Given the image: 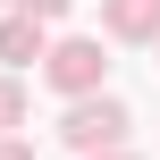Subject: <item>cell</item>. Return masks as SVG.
<instances>
[{
	"label": "cell",
	"instance_id": "cell-1",
	"mask_svg": "<svg viewBox=\"0 0 160 160\" xmlns=\"http://www.w3.org/2000/svg\"><path fill=\"white\" fill-rule=\"evenodd\" d=\"M59 135H68V143H76V152H93V143H101V152H110V143H118V135H127V110H118V101H76V110H68V127H59Z\"/></svg>",
	"mask_w": 160,
	"mask_h": 160
},
{
	"label": "cell",
	"instance_id": "cell-2",
	"mask_svg": "<svg viewBox=\"0 0 160 160\" xmlns=\"http://www.w3.org/2000/svg\"><path fill=\"white\" fill-rule=\"evenodd\" d=\"M101 68H110V59H101V42H59V51L42 59V76H51L59 93H84V84H101Z\"/></svg>",
	"mask_w": 160,
	"mask_h": 160
},
{
	"label": "cell",
	"instance_id": "cell-3",
	"mask_svg": "<svg viewBox=\"0 0 160 160\" xmlns=\"http://www.w3.org/2000/svg\"><path fill=\"white\" fill-rule=\"evenodd\" d=\"M0 59H8V68H34V59H51V51H42V25H34V8H17V17L0 25Z\"/></svg>",
	"mask_w": 160,
	"mask_h": 160
},
{
	"label": "cell",
	"instance_id": "cell-4",
	"mask_svg": "<svg viewBox=\"0 0 160 160\" xmlns=\"http://www.w3.org/2000/svg\"><path fill=\"white\" fill-rule=\"evenodd\" d=\"M110 25H118V34H152L160 25V0H110Z\"/></svg>",
	"mask_w": 160,
	"mask_h": 160
},
{
	"label": "cell",
	"instance_id": "cell-5",
	"mask_svg": "<svg viewBox=\"0 0 160 160\" xmlns=\"http://www.w3.org/2000/svg\"><path fill=\"white\" fill-rule=\"evenodd\" d=\"M17 110H25V101H17V84H0V127H17Z\"/></svg>",
	"mask_w": 160,
	"mask_h": 160
},
{
	"label": "cell",
	"instance_id": "cell-6",
	"mask_svg": "<svg viewBox=\"0 0 160 160\" xmlns=\"http://www.w3.org/2000/svg\"><path fill=\"white\" fill-rule=\"evenodd\" d=\"M17 8H34V17H68V0H17Z\"/></svg>",
	"mask_w": 160,
	"mask_h": 160
},
{
	"label": "cell",
	"instance_id": "cell-7",
	"mask_svg": "<svg viewBox=\"0 0 160 160\" xmlns=\"http://www.w3.org/2000/svg\"><path fill=\"white\" fill-rule=\"evenodd\" d=\"M0 160H34V152H25V143H0Z\"/></svg>",
	"mask_w": 160,
	"mask_h": 160
},
{
	"label": "cell",
	"instance_id": "cell-8",
	"mask_svg": "<svg viewBox=\"0 0 160 160\" xmlns=\"http://www.w3.org/2000/svg\"><path fill=\"white\" fill-rule=\"evenodd\" d=\"M110 160H118V152H110Z\"/></svg>",
	"mask_w": 160,
	"mask_h": 160
}]
</instances>
